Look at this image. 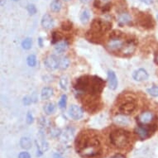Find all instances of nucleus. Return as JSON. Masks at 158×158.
Segmentation results:
<instances>
[{"mask_svg": "<svg viewBox=\"0 0 158 158\" xmlns=\"http://www.w3.org/2000/svg\"><path fill=\"white\" fill-rule=\"evenodd\" d=\"M77 152L85 157H94L100 152V144L98 138L92 134L81 135L76 143Z\"/></svg>", "mask_w": 158, "mask_h": 158, "instance_id": "f257e3e1", "label": "nucleus"}, {"mask_svg": "<svg viewBox=\"0 0 158 158\" xmlns=\"http://www.w3.org/2000/svg\"><path fill=\"white\" fill-rule=\"evenodd\" d=\"M130 135L124 130H115L110 134V141L113 145L118 148H124L129 143Z\"/></svg>", "mask_w": 158, "mask_h": 158, "instance_id": "f03ea898", "label": "nucleus"}, {"mask_svg": "<svg viewBox=\"0 0 158 158\" xmlns=\"http://www.w3.org/2000/svg\"><path fill=\"white\" fill-rule=\"evenodd\" d=\"M111 23L102 19H95L92 23V31L94 33H104L111 28Z\"/></svg>", "mask_w": 158, "mask_h": 158, "instance_id": "7ed1b4c3", "label": "nucleus"}, {"mask_svg": "<svg viewBox=\"0 0 158 158\" xmlns=\"http://www.w3.org/2000/svg\"><path fill=\"white\" fill-rule=\"evenodd\" d=\"M123 46H124V42L119 37H114V38L110 39L107 45L108 49L111 52H118V51L123 49Z\"/></svg>", "mask_w": 158, "mask_h": 158, "instance_id": "20e7f679", "label": "nucleus"}, {"mask_svg": "<svg viewBox=\"0 0 158 158\" xmlns=\"http://www.w3.org/2000/svg\"><path fill=\"white\" fill-rule=\"evenodd\" d=\"M44 64L50 70H56L58 68V66H60V60L56 56L52 55L45 59Z\"/></svg>", "mask_w": 158, "mask_h": 158, "instance_id": "39448f33", "label": "nucleus"}, {"mask_svg": "<svg viewBox=\"0 0 158 158\" xmlns=\"http://www.w3.org/2000/svg\"><path fill=\"white\" fill-rule=\"evenodd\" d=\"M69 114H70V116L73 119L79 120L83 117L84 112L81 107L74 104V105H71L69 108Z\"/></svg>", "mask_w": 158, "mask_h": 158, "instance_id": "423d86ee", "label": "nucleus"}, {"mask_svg": "<svg viewBox=\"0 0 158 158\" xmlns=\"http://www.w3.org/2000/svg\"><path fill=\"white\" fill-rule=\"evenodd\" d=\"M152 127H143V125H141L138 127L136 128V132L137 134L139 136L141 139H146L147 137H148L151 135V132H154L155 131V128H152Z\"/></svg>", "mask_w": 158, "mask_h": 158, "instance_id": "0eeeda50", "label": "nucleus"}, {"mask_svg": "<svg viewBox=\"0 0 158 158\" xmlns=\"http://www.w3.org/2000/svg\"><path fill=\"white\" fill-rule=\"evenodd\" d=\"M136 109V104L133 102L127 101L119 107V111L123 114H132Z\"/></svg>", "mask_w": 158, "mask_h": 158, "instance_id": "6e6552de", "label": "nucleus"}, {"mask_svg": "<svg viewBox=\"0 0 158 158\" xmlns=\"http://www.w3.org/2000/svg\"><path fill=\"white\" fill-rule=\"evenodd\" d=\"M140 19V23L143 27H148V28H151L154 26V23H153L152 18L150 15L148 14H144L143 13L141 17L139 18Z\"/></svg>", "mask_w": 158, "mask_h": 158, "instance_id": "1a4fd4ad", "label": "nucleus"}, {"mask_svg": "<svg viewBox=\"0 0 158 158\" xmlns=\"http://www.w3.org/2000/svg\"><path fill=\"white\" fill-rule=\"evenodd\" d=\"M132 77L135 81H146L148 79V73L147 72V70L144 69H139V70H136L133 73Z\"/></svg>", "mask_w": 158, "mask_h": 158, "instance_id": "9d476101", "label": "nucleus"}, {"mask_svg": "<svg viewBox=\"0 0 158 158\" xmlns=\"http://www.w3.org/2000/svg\"><path fill=\"white\" fill-rule=\"evenodd\" d=\"M108 82H109V88L114 90L118 87V80H117L116 75L114 71L109 70L108 72Z\"/></svg>", "mask_w": 158, "mask_h": 158, "instance_id": "9b49d317", "label": "nucleus"}, {"mask_svg": "<svg viewBox=\"0 0 158 158\" xmlns=\"http://www.w3.org/2000/svg\"><path fill=\"white\" fill-rule=\"evenodd\" d=\"M153 115L151 112H144L143 114H141L140 116L138 117V122L140 123L141 124H148L152 120Z\"/></svg>", "mask_w": 158, "mask_h": 158, "instance_id": "f8f14e48", "label": "nucleus"}, {"mask_svg": "<svg viewBox=\"0 0 158 158\" xmlns=\"http://www.w3.org/2000/svg\"><path fill=\"white\" fill-rule=\"evenodd\" d=\"M54 25V21L53 18L49 15V14H45L42 17V26L44 27L45 29H50L52 28Z\"/></svg>", "mask_w": 158, "mask_h": 158, "instance_id": "ddd939ff", "label": "nucleus"}, {"mask_svg": "<svg viewBox=\"0 0 158 158\" xmlns=\"http://www.w3.org/2000/svg\"><path fill=\"white\" fill-rule=\"evenodd\" d=\"M136 48V45L134 42H129L124 44L123 47V53L125 55H130L133 53Z\"/></svg>", "mask_w": 158, "mask_h": 158, "instance_id": "4468645a", "label": "nucleus"}, {"mask_svg": "<svg viewBox=\"0 0 158 158\" xmlns=\"http://www.w3.org/2000/svg\"><path fill=\"white\" fill-rule=\"evenodd\" d=\"M114 122L116 123L117 124L124 125V126L128 125L130 123L129 119L124 115H118V116H116L114 118Z\"/></svg>", "mask_w": 158, "mask_h": 158, "instance_id": "2eb2a0df", "label": "nucleus"}, {"mask_svg": "<svg viewBox=\"0 0 158 158\" xmlns=\"http://www.w3.org/2000/svg\"><path fill=\"white\" fill-rule=\"evenodd\" d=\"M67 47L68 44L66 42H58V43L56 45V47H55V51H56L57 53L61 54V53H63V52H65V50L67 49Z\"/></svg>", "mask_w": 158, "mask_h": 158, "instance_id": "dca6fc26", "label": "nucleus"}, {"mask_svg": "<svg viewBox=\"0 0 158 158\" xmlns=\"http://www.w3.org/2000/svg\"><path fill=\"white\" fill-rule=\"evenodd\" d=\"M131 20H132L131 16H130L127 13H121L119 15V17H118V22L122 24L128 23L129 22H131Z\"/></svg>", "mask_w": 158, "mask_h": 158, "instance_id": "f3484780", "label": "nucleus"}, {"mask_svg": "<svg viewBox=\"0 0 158 158\" xmlns=\"http://www.w3.org/2000/svg\"><path fill=\"white\" fill-rule=\"evenodd\" d=\"M53 94V89L52 88H49V87H47V88H44L42 90V99L45 100V99H48L49 98H51Z\"/></svg>", "mask_w": 158, "mask_h": 158, "instance_id": "a211bd4d", "label": "nucleus"}, {"mask_svg": "<svg viewBox=\"0 0 158 158\" xmlns=\"http://www.w3.org/2000/svg\"><path fill=\"white\" fill-rule=\"evenodd\" d=\"M110 2H111V0H95L94 1V5L97 8H104L106 7H109Z\"/></svg>", "mask_w": 158, "mask_h": 158, "instance_id": "6ab92c4d", "label": "nucleus"}, {"mask_svg": "<svg viewBox=\"0 0 158 158\" xmlns=\"http://www.w3.org/2000/svg\"><path fill=\"white\" fill-rule=\"evenodd\" d=\"M90 18V13L89 10L83 11V13L81 15V21L83 24H86Z\"/></svg>", "mask_w": 158, "mask_h": 158, "instance_id": "aec40b11", "label": "nucleus"}, {"mask_svg": "<svg viewBox=\"0 0 158 158\" xmlns=\"http://www.w3.org/2000/svg\"><path fill=\"white\" fill-rule=\"evenodd\" d=\"M20 144H21L22 148L24 149H29L31 148V142L28 137H23L20 141Z\"/></svg>", "mask_w": 158, "mask_h": 158, "instance_id": "412c9836", "label": "nucleus"}, {"mask_svg": "<svg viewBox=\"0 0 158 158\" xmlns=\"http://www.w3.org/2000/svg\"><path fill=\"white\" fill-rule=\"evenodd\" d=\"M56 110V106L54 105V104L52 103H48L44 106V111L47 114H53Z\"/></svg>", "mask_w": 158, "mask_h": 158, "instance_id": "4be33fe9", "label": "nucleus"}, {"mask_svg": "<svg viewBox=\"0 0 158 158\" xmlns=\"http://www.w3.org/2000/svg\"><path fill=\"white\" fill-rule=\"evenodd\" d=\"M61 8V3L59 0H54L52 3H51V9L53 12H59Z\"/></svg>", "mask_w": 158, "mask_h": 158, "instance_id": "5701e85b", "label": "nucleus"}, {"mask_svg": "<svg viewBox=\"0 0 158 158\" xmlns=\"http://www.w3.org/2000/svg\"><path fill=\"white\" fill-rule=\"evenodd\" d=\"M73 135H74V129L71 127H68L63 133V137L66 138L67 140H70L73 137Z\"/></svg>", "mask_w": 158, "mask_h": 158, "instance_id": "b1692460", "label": "nucleus"}, {"mask_svg": "<svg viewBox=\"0 0 158 158\" xmlns=\"http://www.w3.org/2000/svg\"><path fill=\"white\" fill-rule=\"evenodd\" d=\"M70 65V60L67 57H63L60 60V68L62 70L67 69L68 66Z\"/></svg>", "mask_w": 158, "mask_h": 158, "instance_id": "393cba45", "label": "nucleus"}, {"mask_svg": "<svg viewBox=\"0 0 158 158\" xmlns=\"http://www.w3.org/2000/svg\"><path fill=\"white\" fill-rule=\"evenodd\" d=\"M31 44H32V42H31V38H26L24 40L23 43H22V47L25 50H28L31 48Z\"/></svg>", "mask_w": 158, "mask_h": 158, "instance_id": "a878e982", "label": "nucleus"}, {"mask_svg": "<svg viewBox=\"0 0 158 158\" xmlns=\"http://www.w3.org/2000/svg\"><path fill=\"white\" fill-rule=\"evenodd\" d=\"M60 87H61V89H65V90H66V89H67L68 78L66 77V76H63V77L60 78Z\"/></svg>", "mask_w": 158, "mask_h": 158, "instance_id": "bb28decb", "label": "nucleus"}, {"mask_svg": "<svg viewBox=\"0 0 158 158\" xmlns=\"http://www.w3.org/2000/svg\"><path fill=\"white\" fill-rule=\"evenodd\" d=\"M27 64H28L29 66H35L36 63V58L34 55H30L27 59Z\"/></svg>", "mask_w": 158, "mask_h": 158, "instance_id": "cd10ccee", "label": "nucleus"}, {"mask_svg": "<svg viewBox=\"0 0 158 158\" xmlns=\"http://www.w3.org/2000/svg\"><path fill=\"white\" fill-rule=\"evenodd\" d=\"M148 93L154 97H158V86H154L152 88L148 89Z\"/></svg>", "mask_w": 158, "mask_h": 158, "instance_id": "c85d7f7f", "label": "nucleus"}, {"mask_svg": "<svg viewBox=\"0 0 158 158\" xmlns=\"http://www.w3.org/2000/svg\"><path fill=\"white\" fill-rule=\"evenodd\" d=\"M66 100H67V96L65 94H63L59 101V107L60 109H65V105H66Z\"/></svg>", "mask_w": 158, "mask_h": 158, "instance_id": "c756f323", "label": "nucleus"}, {"mask_svg": "<svg viewBox=\"0 0 158 158\" xmlns=\"http://www.w3.org/2000/svg\"><path fill=\"white\" fill-rule=\"evenodd\" d=\"M61 38V36H60V32H56V31H54L52 33V43L54 44L56 42H57Z\"/></svg>", "mask_w": 158, "mask_h": 158, "instance_id": "7c9ffc66", "label": "nucleus"}, {"mask_svg": "<svg viewBox=\"0 0 158 158\" xmlns=\"http://www.w3.org/2000/svg\"><path fill=\"white\" fill-rule=\"evenodd\" d=\"M61 27H62L63 30H65V31H69V30H70L71 27H72V24H71L70 22L66 21L65 22V23H63Z\"/></svg>", "mask_w": 158, "mask_h": 158, "instance_id": "2f4dec72", "label": "nucleus"}, {"mask_svg": "<svg viewBox=\"0 0 158 158\" xmlns=\"http://www.w3.org/2000/svg\"><path fill=\"white\" fill-rule=\"evenodd\" d=\"M27 11H28V13H30V14L33 15V14H35V13H36V8L33 4H29V5L27 6Z\"/></svg>", "mask_w": 158, "mask_h": 158, "instance_id": "473e14b6", "label": "nucleus"}, {"mask_svg": "<svg viewBox=\"0 0 158 158\" xmlns=\"http://www.w3.org/2000/svg\"><path fill=\"white\" fill-rule=\"evenodd\" d=\"M27 122L28 124H31V123L33 122V117H32L31 113H28V114H27Z\"/></svg>", "mask_w": 158, "mask_h": 158, "instance_id": "72a5a7b5", "label": "nucleus"}, {"mask_svg": "<svg viewBox=\"0 0 158 158\" xmlns=\"http://www.w3.org/2000/svg\"><path fill=\"white\" fill-rule=\"evenodd\" d=\"M31 99L30 97H28V96H27V97H25L23 99V104H25V105H29V104H31Z\"/></svg>", "mask_w": 158, "mask_h": 158, "instance_id": "f704fd0d", "label": "nucleus"}, {"mask_svg": "<svg viewBox=\"0 0 158 158\" xmlns=\"http://www.w3.org/2000/svg\"><path fill=\"white\" fill-rule=\"evenodd\" d=\"M18 158H31V156L29 155V153L21 152L20 153V155H19V156H18Z\"/></svg>", "mask_w": 158, "mask_h": 158, "instance_id": "c9c22d12", "label": "nucleus"}, {"mask_svg": "<svg viewBox=\"0 0 158 158\" xmlns=\"http://www.w3.org/2000/svg\"><path fill=\"white\" fill-rule=\"evenodd\" d=\"M140 1L143 2V3H147V4H151V3H152L153 2V0H140Z\"/></svg>", "mask_w": 158, "mask_h": 158, "instance_id": "e433bc0d", "label": "nucleus"}, {"mask_svg": "<svg viewBox=\"0 0 158 158\" xmlns=\"http://www.w3.org/2000/svg\"><path fill=\"white\" fill-rule=\"evenodd\" d=\"M112 158H124V156L122 155H120V154H118V155H115L114 156H113Z\"/></svg>", "mask_w": 158, "mask_h": 158, "instance_id": "4c0bfd02", "label": "nucleus"}, {"mask_svg": "<svg viewBox=\"0 0 158 158\" xmlns=\"http://www.w3.org/2000/svg\"><path fill=\"white\" fill-rule=\"evenodd\" d=\"M38 42H39V45H40V47H42V39L41 38V37L38 39Z\"/></svg>", "mask_w": 158, "mask_h": 158, "instance_id": "58836bf2", "label": "nucleus"}, {"mask_svg": "<svg viewBox=\"0 0 158 158\" xmlns=\"http://www.w3.org/2000/svg\"><path fill=\"white\" fill-rule=\"evenodd\" d=\"M54 157H55V158H61V156H60V155H58V154H56V155H55Z\"/></svg>", "mask_w": 158, "mask_h": 158, "instance_id": "ea45409f", "label": "nucleus"}, {"mask_svg": "<svg viewBox=\"0 0 158 158\" xmlns=\"http://www.w3.org/2000/svg\"><path fill=\"white\" fill-rule=\"evenodd\" d=\"M82 3H88L89 0H81Z\"/></svg>", "mask_w": 158, "mask_h": 158, "instance_id": "a19ab883", "label": "nucleus"}, {"mask_svg": "<svg viewBox=\"0 0 158 158\" xmlns=\"http://www.w3.org/2000/svg\"><path fill=\"white\" fill-rule=\"evenodd\" d=\"M156 62L158 63V55H157V56H156Z\"/></svg>", "mask_w": 158, "mask_h": 158, "instance_id": "79ce46f5", "label": "nucleus"}, {"mask_svg": "<svg viewBox=\"0 0 158 158\" xmlns=\"http://www.w3.org/2000/svg\"><path fill=\"white\" fill-rule=\"evenodd\" d=\"M13 1H18V0H13Z\"/></svg>", "mask_w": 158, "mask_h": 158, "instance_id": "37998d69", "label": "nucleus"}, {"mask_svg": "<svg viewBox=\"0 0 158 158\" xmlns=\"http://www.w3.org/2000/svg\"><path fill=\"white\" fill-rule=\"evenodd\" d=\"M157 20H158V14H157Z\"/></svg>", "mask_w": 158, "mask_h": 158, "instance_id": "c03bdc74", "label": "nucleus"}]
</instances>
